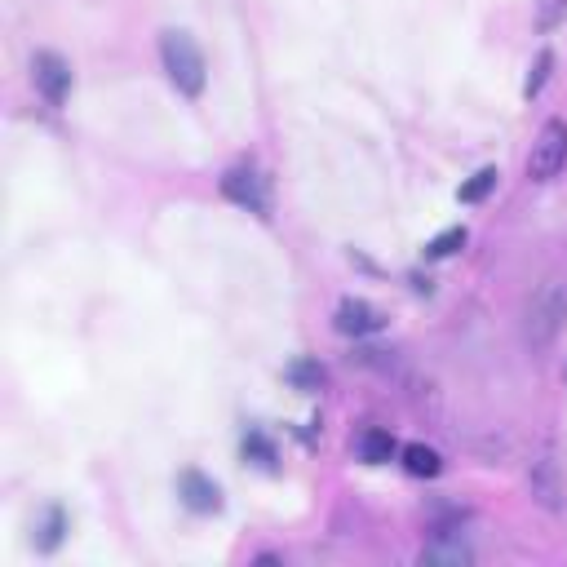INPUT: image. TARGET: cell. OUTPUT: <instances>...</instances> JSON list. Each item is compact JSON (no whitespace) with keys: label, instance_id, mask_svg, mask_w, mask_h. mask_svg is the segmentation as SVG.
<instances>
[{"label":"cell","instance_id":"8fae6325","mask_svg":"<svg viewBox=\"0 0 567 567\" xmlns=\"http://www.w3.org/2000/svg\"><path fill=\"white\" fill-rule=\"evenodd\" d=\"M399 457H404V470L417 474V479H435L439 474V452L426 448V443H408V448H399Z\"/></svg>","mask_w":567,"mask_h":567},{"label":"cell","instance_id":"52a82bcc","mask_svg":"<svg viewBox=\"0 0 567 567\" xmlns=\"http://www.w3.org/2000/svg\"><path fill=\"white\" fill-rule=\"evenodd\" d=\"M528 488H532V497L541 501L545 510H559V505H563V479H559L554 448H541V457L528 466Z\"/></svg>","mask_w":567,"mask_h":567},{"label":"cell","instance_id":"5bb4252c","mask_svg":"<svg viewBox=\"0 0 567 567\" xmlns=\"http://www.w3.org/2000/svg\"><path fill=\"white\" fill-rule=\"evenodd\" d=\"M497 178H501L497 169H479V173H474V178L466 182V187L457 191V200H461V204H479L483 195H488L492 187H497Z\"/></svg>","mask_w":567,"mask_h":567},{"label":"cell","instance_id":"6da1fadb","mask_svg":"<svg viewBox=\"0 0 567 567\" xmlns=\"http://www.w3.org/2000/svg\"><path fill=\"white\" fill-rule=\"evenodd\" d=\"M563 319H567V284L545 280L528 297V311H523V342L532 350H545L563 333Z\"/></svg>","mask_w":567,"mask_h":567},{"label":"cell","instance_id":"4fadbf2b","mask_svg":"<svg viewBox=\"0 0 567 567\" xmlns=\"http://www.w3.org/2000/svg\"><path fill=\"white\" fill-rule=\"evenodd\" d=\"M550 67H554V54H550V49H541V54H536V63L528 67V80H523V98L541 94L545 80H550Z\"/></svg>","mask_w":567,"mask_h":567},{"label":"cell","instance_id":"7c38bea8","mask_svg":"<svg viewBox=\"0 0 567 567\" xmlns=\"http://www.w3.org/2000/svg\"><path fill=\"white\" fill-rule=\"evenodd\" d=\"M284 377L293 381L297 390H306V395H311V390H319V386L328 381V373H324V364H319V359H293Z\"/></svg>","mask_w":567,"mask_h":567},{"label":"cell","instance_id":"ac0fdd59","mask_svg":"<svg viewBox=\"0 0 567 567\" xmlns=\"http://www.w3.org/2000/svg\"><path fill=\"white\" fill-rule=\"evenodd\" d=\"M244 457H257V466L275 470V448L262 435H257V430H249V439H244Z\"/></svg>","mask_w":567,"mask_h":567},{"label":"cell","instance_id":"3957f363","mask_svg":"<svg viewBox=\"0 0 567 567\" xmlns=\"http://www.w3.org/2000/svg\"><path fill=\"white\" fill-rule=\"evenodd\" d=\"M563 164H567V125L563 120H550L532 142L528 173H532V182H550V178H559Z\"/></svg>","mask_w":567,"mask_h":567},{"label":"cell","instance_id":"30bf717a","mask_svg":"<svg viewBox=\"0 0 567 567\" xmlns=\"http://www.w3.org/2000/svg\"><path fill=\"white\" fill-rule=\"evenodd\" d=\"M359 457H364L368 466H386L390 457H399V443L390 430H364V435H359Z\"/></svg>","mask_w":567,"mask_h":567},{"label":"cell","instance_id":"2e32d148","mask_svg":"<svg viewBox=\"0 0 567 567\" xmlns=\"http://www.w3.org/2000/svg\"><path fill=\"white\" fill-rule=\"evenodd\" d=\"M63 528H67L63 510H49V514H45V523H40L36 545H40V550H58V541H63Z\"/></svg>","mask_w":567,"mask_h":567},{"label":"cell","instance_id":"8992f818","mask_svg":"<svg viewBox=\"0 0 567 567\" xmlns=\"http://www.w3.org/2000/svg\"><path fill=\"white\" fill-rule=\"evenodd\" d=\"M222 195L231 204H240V209L257 213V218H266V209H271V200H266V182L257 178L253 169H231L222 178Z\"/></svg>","mask_w":567,"mask_h":567},{"label":"cell","instance_id":"e0dca14e","mask_svg":"<svg viewBox=\"0 0 567 567\" xmlns=\"http://www.w3.org/2000/svg\"><path fill=\"white\" fill-rule=\"evenodd\" d=\"M563 18H567V0H541V5H536V27H541V32H554Z\"/></svg>","mask_w":567,"mask_h":567},{"label":"cell","instance_id":"9c48e42d","mask_svg":"<svg viewBox=\"0 0 567 567\" xmlns=\"http://www.w3.org/2000/svg\"><path fill=\"white\" fill-rule=\"evenodd\" d=\"M377 328H381V315L364 302V297H346V302L337 306V333L368 337V333H377Z\"/></svg>","mask_w":567,"mask_h":567},{"label":"cell","instance_id":"9a60e30c","mask_svg":"<svg viewBox=\"0 0 567 567\" xmlns=\"http://www.w3.org/2000/svg\"><path fill=\"white\" fill-rule=\"evenodd\" d=\"M461 244H466V226H448V231L426 244V257H452Z\"/></svg>","mask_w":567,"mask_h":567},{"label":"cell","instance_id":"5b68a950","mask_svg":"<svg viewBox=\"0 0 567 567\" xmlns=\"http://www.w3.org/2000/svg\"><path fill=\"white\" fill-rule=\"evenodd\" d=\"M32 76H36L40 98H45L49 107H63L67 94H71V67L63 63V58L49 54V49H40L36 63H32Z\"/></svg>","mask_w":567,"mask_h":567},{"label":"cell","instance_id":"7a4b0ae2","mask_svg":"<svg viewBox=\"0 0 567 567\" xmlns=\"http://www.w3.org/2000/svg\"><path fill=\"white\" fill-rule=\"evenodd\" d=\"M160 58H164V71H169L173 89L187 98H200L204 94V80H209V67H204V54L200 45L187 36V32H164L160 36Z\"/></svg>","mask_w":567,"mask_h":567},{"label":"cell","instance_id":"277c9868","mask_svg":"<svg viewBox=\"0 0 567 567\" xmlns=\"http://www.w3.org/2000/svg\"><path fill=\"white\" fill-rule=\"evenodd\" d=\"M474 550L466 545V536H461V523H439L435 536L426 541V550H421V563H435V567H461L470 563Z\"/></svg>","mask_w":567,"mask_h":567},{"label":"cell","instance_id":"ba28073f","mask_svg":"<svg viewBox=\"0 0 567 567\" xmlns=\"http://www.w3.org/2000/svg\"><path fill=\"white\" fill-rule=\"evenodd\" d=\"M178 497H182V505H187V510H195V514H218V510H222V488L209 479V474H200V470H182Z\"/></svg>","mask_w":567,"mask_h":567}]
</instances>
